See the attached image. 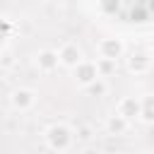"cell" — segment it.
<instances>
[{
  "mask_svg": "<svg viewBox=\"0 0 154 154\" xmlns=\"http://www.w3.org/2000/svg\"><path fill=\"white\" fill-rule=\"evenodd\" d=\"M43 142L53 152H67L72 147L75 137H72V130L65 123H53V125H48L43 130Z\"/></svg>",
  "mask_w": 154,
  "mask_h": 154,
  "instance_id": "6da1fadb",
  "label": "cell"
},
{
  "mask_svg": "<svg viewBox=\"0 0 154 154\" xmlns=\"http://www.w3.org/2000/svg\"><path fill=\"white\" fill-rule=\"evenodd\" d=\"M96 51H99V58H106V60H116L118 63L125 55V43L118 36H108V38H101L99 41Z\"/></svg>",
  "mask_w": 154,
  "mask_h": 154,
  "instance_id": "7a4b0ae2",
  "label": "cell"
},
{
  "mask_svg": "<svg viewBox=\"0 0 154 154\" xmlns=\"http://www.w3.org/2000/svg\"><path fill=\"white\" fill-rule=\"evenodd\" d=\"M58 63L63 65V67H75L79 60H84V53H82V48L77 46V43H72V41H67V43H63L58 51Z\"/></svg>",
  "mask_w": 154,
  "mask_h": 154,
  "instance_id": "3957f363",
  "label": "cell"
},
{
  "mask_svg": "<svg viewBox=\"0 0 154 154\" xmlns=\"http://www.w3.org/2000/svg\"><path fill=\"white\" fill-rule=\"evenodd\" d=\"M72 77L79 87H87L91 84L94 79H99V70H96V63L91 60H79L75 67H72Z\"/></svg>",
  "mask_w": 154,
  "mask_h": 154,
  "instance_id": "277c9868",
  "label": "cell"
},
{
  "mask_svg": "<svg viewBox=\"0 0 154 154\" xmlns=\"http://www.w3.org/2000/svg\"><path fill=\"white\" fill-rule=\"evenodd\" d=\"M125 65L132 75H147L152 70V55L147 51H132L128 58H125Z\"/></svg>",
  "mask_w": 154,
  "mask_h": 154,
  "instance_id": "5b68a950",
  "label": "cell"
},
{
  "mask_svg": "<svg viewBox=\"0 0 154 154\" xmlns=\"http://www.w3.org/2000/svg\"><path fill=\"white\" fill-rule=\"evenodd\" d=\"M10 103H12L14 111H29L36 103V91L29 89V87H19L10 94Z\"/></svg>",
  "mask_w": 154,
  "mask_h": 154,
  "instance_id": "8992f818",
  "label": "cell"
},
{
  "mask_svg": "<svg viewBox=\"0 0 154 154\" xmlns=\"http://www.w3.org/2000/svg\"><path fill=\"white\" fill-rule=\"evenodd\" d=\"M116 113L123 116L128 123H135L140 118V99L137 96H123L116 106Z\"/></svg>",
  "mask_w": 154,
  "mask_h": 154,
  "instance_id": "52a82bcc",
  "label": "cell"
},
{
  "mask_svg": "<svg viewBox=\"0 0 154 154\" xmlns=\"http://www.w3.org/2000/svg\"><path fill=\"white\" fill-rule=\"evenodd\" d=\"M34 63H36V67L41 70V72H53L60 63H58V53L53 51V48H43V51H38L36 55H34Z\"/></svg>",
  "mask_w": 154,
  "mask_h": 154,
  "instance_id": "ba28073f",
  "label": "cell"
},
{
  "mask_svg": "<svg viewBox=\"0 0 154 154\" xmlns=\"http://www.w3.org/2000/svg\"><path fill=\"white\" fill-rule=\"evenodd\" d=\"M130 125H132V123H128V120H125L123 116H118L116 111H113V116L106 118V130H108V135H113V137L125 135V132L130 130Z\"/></svg>",
  "mask_w": 154,
  "mask_h": 154,
  "instance_id": "9c48e42d",
  "label": "cell"
},
{
  "mask_svg": "<svg viewBox=\"0 0 154 154\" xmlns=\"http://www.w3.org/2000/svg\"><path fill=\"white\" fill-rule=\"evenodd\" d=\"M140 120L147 123V125L154 123V99H152L149 94L140 99Z\"/></svg>",
  "mask_w": 154,
  "mask_h": 154,
  "instance_id": "30bf717a",
  "label": "cell"
},
{
  "mask_svg": "<svg viewBox=\"0 0 154 154\" xmlns=\"http://www.w3.org/2000/svg\"><path fill=\"white\" fill-rule=\"evenodd\" d=\"M84 89H87V94H89V96H96V99H99V96H103V94L108 91V87H106V82H103L101 77H99V79H94L91 84H87Z\"/></svg>",
  "mask_w": 154,
  "mask_h": 154,
  "instance_id": "8fae6325",
  "label": "cell"
},
{
  "mask_svg": "<svg viewBox=\"0 0 154 154\" xmlns=\"http://www.w3.org/2000/svg\"><path fill=\"white\" fill-rule=\"evenodd\" d=\"M96 70H99V77H108V75L116 72V60L99 58V60H96Z\"/></svg>",
  "mask_w": 154,
  "mask_h": 154,
  "instance_id": "7c38bea8",
  "label": "cell"
},
{
  "mask_svg": "<svg viewBox=\"0 0 154 154\" xmlns=\"http://www.w3.org/2000/svg\"><path fill=\"white\" fill-rule=\"evenodd\" d=\"M72 137H77L79 142H89V140L94 137V132H91V128H89V125H79V128L72 132Z\"/></svg>",
  "mask_w": 154,
  "mask_h": 154,
  "instance_id": "4fadbf2b",
  "label": "cell"
},
{
  "mask_svg": "<svg viewBox=\"0 0 154 154\" xmlns=\"http://www.w3.org/2000/svg\"><path fill=\"white\" fill-rule=\"evenodd\" d=\"M99 7H101L103 14H116L118 7H120V2L118 0H99Z\"/></svg>",
  "mask_w": 154,
  "mask_h": 154,
  "instance_id": "5bb4252c",
  "label": "cell"
},
{
  "mask_svg": "<svg viewBox=\"0 0 154 154\" xmlns=\"http://www.w3.org/2000/svg\"><path fill=\"white\" fill-rule=\"evenodd\" d=\"M142 154H149V152H142Z\"/></svg>",
  "mask_w": 154,
  "mask_h": 154,
  "instance_id": "9a60e30c",
  "label": "cell"
},
{
  "mask_svg": "<svg viewBox=\"0 0 154 154\" xmlns=\"http://www.w3.org/2000/svg\"><path fill=\"white\" fill-rule=\"evenodd\" d=\"M75 2H77V0H75Z\"/></svg>",
  "mask_w": 154,
  "mask_h": 154,
  "instance_id": "2e32d148",
  "label": "cell"
}]
</instances>
